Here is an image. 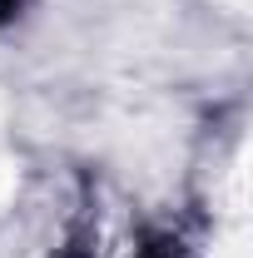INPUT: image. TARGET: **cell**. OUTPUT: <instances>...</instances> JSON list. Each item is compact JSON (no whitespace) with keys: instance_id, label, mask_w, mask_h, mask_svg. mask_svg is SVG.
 Wrapping results in <instances>:
<instances>
[{"instance_id":"6da1fadb","label":"cell","mask_w":253,"mask_h":258,"mask_svg":"<svg viewBox=\"0 0 253 258\" xmlns=\"http://www.w3.org/2000/svg\"><path fill=\"white\" fill-rule=\"evenodd\" d=\"M15 5H20V0H0V15H10V10H15Z\"/></svg>"}]
</instances>
